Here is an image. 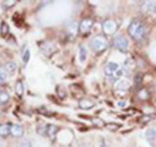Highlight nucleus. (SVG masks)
I'll list each match as a JSON object with an SVG mask.
<instances>
[{"label":"nucleus","mask_w":156,"mask_h":147,"mask_svg":"<svg viewBox=\"0 0 156 147\" xmlns=\"http://www.w3.org/2000/svg\"><path fill=\"white\" fill-rule=\"evenodd\" d=\"M90 46L95 52H101V51H104L107 48L108 42H107V39L103 35H96V37H94L91 39Z\"/></svg>","instance_id":"nucleus-1"},{"label":"nucleus","mask_w":156,"mask_h":147,"mask_svg":"<svg viewBox=\"0 0 156 147\" xmlns=\"http://www.w3.org/2000/svg\"><path fill=\"white\" fill-rule=\"evenodd\" d=\"M113 46L117 48V50L126 52L129 50V41H128V38L122 35V34H117V35L113 38Z\"/></svg>","instance_id":"nucleus-2"},{"label":"nucleus","mask_w":156,"mask_h":147,"mask_svg":"<svg viewBox=\"0 0 156 147\" xmlns=\"http://www.w3.org/2000/svg\"><path fill=\"white\" fill-rule=\"evenodd\" d=\"M92 20L91 18H83L82 21L80 22V25H78V30H80L81 34H85V33H89L92 27Z\"/></svg>","instance_id":"nucleus-3"},{"label":"nucleus","mask_w":156,"mask_h":147,"mask_svg":"<svg viewBox=\"0 0 156 147\" xmlns=\"http://www.w3.org/2000/svg\"><path fill=\"white\" fill-rule=\"evenodd\" d=\"M103 30L105 33H115L117 30V23L113 21V20H107V21L103 23Z\"/></svg>","instance_id":"nucleus-4"},{"label":"nucleus","mask_w":156,"mask_h":147,"mask_svg":"<svg viewBox=\"0 0 156 147\" xmlns=\"http://www.w3.org/2000/svg\"><path fill=\"white\" fill-rule=\"evenodd\" d=\"M119 69H121V68H120V65L117 64V63H113V61L108 63L107 66H105V74H107V77L111 76V74H115V73Z\"/></svg>","instance_id":"nucleus-5"},{"label":"nucleus","mask_w":156,"mask_h":147,"mask_svg":"<svg viewBox=\"0 0 156 147\" xmlns=\"http://www.w3.org/2000/svg\"><path fill=\"white\" fill-rule=\"evenodd\" d=\"M140 25H142V22H140L139 20H133V21H131V23H130L129 27H128V31H129V34H130L131 37H134V34L140 27Z\"/></svg>","instance_id":"nucleus-6"},{"label":"nucleus","mask_w":156,"mask_h":147,"mask_svg":"<svg viewBox=\"0 0 156 147\" xmlns=\"http://www.w3.org/2000/svg\"><path fill=\"white\" fill-rule=\"evenodd\" d=\"M11 134L13 137H16V138H20V137H22V134H23V128L18 124H14L11 128Z\"/></svg>","instance_id":"nucleus-7"},{"label":"nucleus","mask_w":156,"mask_h":147,"mask_svg":"<svg viewBox=\"0 0 156 147\" xmlns=\"http://www.w3.org/2000/svg\"><path fill=\"white\" fill-rule=\"evenodd\" d=\"M142 11L146 13H151L156 11V2H144L142 5Z\"/></svg>","instance_id":"nucleus-8"},{"label":"nucleus","mask_w":156,"mask_h":147,"mask_svg":"<svg viewBox=\"0 0 156 147\" xmlns=\"http://www.w3.org/2000/svg\"><path fill=\"white\" fill-rule=\"evenodd\" d=\"M144 137H146V139L150 141V142H155L156 141V128H150L146 130V133H144Z\"/></svg>","instance_id":"nucleus-9"},{"label":"nucleus","mask_w":156,"mask_h":147,"mask_svg":"<svg viewBox=\"0 0 156 147\" xmlns=\"http://www.w3.org/2000/svg\"><path fill=\"white\" fill-rule=\"evenodd\" d=\"M46 128H47V130H46V134L50 137L51 139H55V135H56V131H57V128L55 125H46Z\"/></svg>","instance_id":"nucleus-10"},{"label":"nucleus","mask_w":156,"mask_h":147,"mask_svg":"<svg viewBox=\"0 0 156 147\" xmlns=\"http://www.w3.org/2000/svg\"><path fill=\"white\" fill-rule=\"evenodd\" d=\"M146 35V27H144V25L142 23V25H140V27L138 29V30H136V33L134 34V39L135 41H140V39H142L143 37Z\"/></svg>","instance_id":"nucleus-11"},{"label":"nucleus","mask_w":156,"mask_h":147,"mask_svg":"<svg viewBox=\"0 0 156 147\" xmlns=\"http://www.w3.org/2000/svg\"><path fill=\"white\" fill-rule=\"evenodd\" d=\"M80 107L83 108V109H90V108L94 107V102L90 100V99H82L80 102Z\"/></svg>","instance_id":"nucleus-12"},{"label":"nucleus","mask_w":156,"mask_h":147,"mask_svg":"<svg viewBox=\"0 0 156 147\" xmlns=\"http://www.w3.org/2000/svg\"><path fill=\"white\" fill-rule=\"evenodd\" d=\"M11 128H12V125H9V124L0 125V135L7 137L8 134H11Z\"/></svg>","instance_id":"nucleus-13"},{"label":"nucleus","mask_w":156,"mask_h":147,"mask_svg":"<svg viewBox=\"0 0 156 147\" xmlns=\"http://www.w3.org/2000/svg\"><path fill=\"white\" fill-rule=\"evenodd\" d=\"M116 87L119 90H126L129 87V81L128 80H120V81H117Z\"/></svg>","instance_id":"nucleus-14"},{"label":"nucleus","mask_w":156,"mask_h":147,"mask_svg":"<svg viewBox=\"0 0 156 147\" xmlns=\"http://www.w3.org/2000/svg\"><path fill=\"white\" fill-rule=\"evenodd\" d=\"M78 59H80V61L81 63H85L86 61V56H87V51H86V48L83 46H80V53H78Z\"/></svg>","instance_id":"nucleus-15"},{"label":"nucleus","mask_w":156,"mask_h":147,"mask_svg":"<svg viewBox=\"0 0 156 147\" xmlns=\"http://www.w3.org/2000/svg\"><path fill=\"white\" fill-rule=\"evenodd\" d=\"M8 100H9V95L7 94L5 91H0V106L5 104Z\"/></svg>","instance_id":"nucleus-16"},{"label":"nucleus","mask_w":156,"mask_h":147,"mask_svg":"<svg viewBox=\"0 0 156 147\" xmlns=\"http://www.w3.org/2000/svg\"><path fill=\"white\" fill-rule=\"evenodd\" d=\"M7 80V69L4 66H0V83Z\"/></svg>","instance_id":"nucleus-17"},{"label":"nucleus","mask_w":156,"mask_h":147,"mask_svg":"<svg viewBox=\"0 0 156 147\" xmlns=\"http://www.w3.org/2000/svg\"><path fill=\"white\" fill-rule=\"evenodd\" d=\"M16 68H17V65H16V63H13V61H9L8 64L5 65V69H8L9 72H14L16 70Z\"/></svg>","instance_id":"nucleus-18"},{"label":"nucleus","mask_w":156,"mask_h":147,"mask_svg":"<svg viewBox=\"0 0 156 147\" xmlns=\"http://www.w3.org/2000/svg\"><path fill=\"white\" fill-rule=\"evenodd\" d=\"M16 91H17V94H18V95H22L23 89H22V83H21V81H17V83H16Z\"/></svg>","instance_id":"nucleus-19"},{"label":"nucleus","mask_w":156,"mask_h":147,"mask_svg":"<svg viewBox=\"0 0 156 147\" xmlns=\"http://www.w3.org/2000/svg\"><path fill=\"white\" fill-rule=\"evenodd\" d=\"M8 33H9V27H8V25L5 22H3L2 23V34H3V35H7Z\"/></svg>","instance_id":"nucleus-20"},{"label":"nucleus","mask_w":156,"mask_h":147,"mask_svg":"<svg viewBox=\"0 0 156 147\" xmlns=\"http://www.w3.org/2000/svg\"><path fill=\"white\" fill-rule=\"evenodd\" d=\"M18 147H31V142H30V141H26V139H23L22 142H20Z\"/></svg>","instance_id":"nucleus-21"},{"label":"nucleus","mask_w":156,"mask_h":147,"mask_svg":"<svg viewBox=\"0 0 156 147\" xmlns=\"http://www.w3.org/2000/svg\"><path fill=\"white\" fill-rule=\"evenodd\" d=\"M139 98L140 99H147L148 98V91L147 90H140L139 91Z\"/></svg>","instance_id":"nucleus-22"},{"label":"nucleus","mask_w":156,"mask_h":147,"mask_svg":"<svg viewBox=\"0 0 156 147\" xmlns=\"http://www.w3.org/2000/svg\"><path fill=\"white\" fill-rule=\"evenodd\" d=\"M29 59H30V51L26 50V51H25V53H23V59H22L25 64H26V63L29 61Z\"/></svg>","instance_id":"nucleus-23"},{"label":"nucleus","mask_w":156,"mask_h":147,"mask_svg":"<svg viewBox=\"0 0 156 147\" xmlns=\"http://www.w3.org/2000/svg\"><path fill=\"white\" fill-rule=\"evenodd\" d=\"M14 4H16V2H14V0H8V2H4V5H5V7H13L14 5Z\"/></svg>","instance_id":"nucleus-24"},{"label":"nucleus","mask_w":156,"mask_h":147,"mask_svg":"<svg viewBox=\"0 0 156 147\" xmlns=\"http://www.w3.org/2000/svg\"><path fill=\"white\" fill-rule=\"evenodd\" d=\"M99 147H108V146H107V142H105L104 139H101V141H100V145H99Z\"/></svg>","instance_id":"nucleus-25"},{"label":"nucleus","mask_w":156,"mask_h":147,"mask_svg":"<svg viewBox=\"0 0 156 147\" xmlns=\"http://www.w3.org/2000/svg\"><path fill=\"white\" fill-rule=\"evenodd\" d=\"M109 128H111V129H116V128H117V125H115V124H112V125H108V129H109Z\"/></svg>","instance_id":"nucleus-26"},{"label":"nucleus","mask_w":156,"mask_h":147,"mask_svg":"<svg viewBox=\"0 0 156 147\" xmlns=\"http://www.w3.org/2000/svg\"><path fill=\"white\" fill-rule=\"evenodd\" d=\"M119 106L120 107H124L125 106V102H119Z\"/></svg>","instance_id":"nucleus-27"},{"label":"nucleus","mask_w":156,"mask_h":147,"mask_svg":"<svg viewBox=\"0 0 156 147\" xmlns=\"http://www.w3.org/2000/svg\"><path fill=\"white\" fill-rule=\"evenodd\" d=\"M0 147H2V141H0Z\"/></svg>","instance_id":"nucleus-28"},{"label":"nucleus","mask_w":156,"mask_h":147,"mask_svg":"<svg viewBox=\"0 0 156 147\" xmlns=\"http://www.w3.org/2000/svg\"><path fill=\"white\" fill-rule=\"evenodd\" d=\"M155 13H156V11H155Z\"/></svg>","instance_id":"nucleus-29"}]
</instances>
